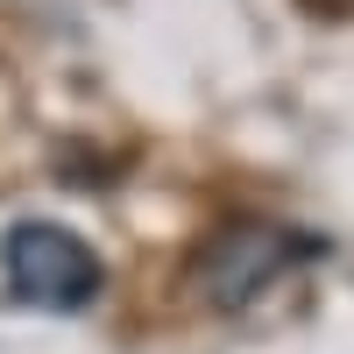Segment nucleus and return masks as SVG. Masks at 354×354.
<instances>
[{"mask_svg": "<svg viewBox=\"0 0 354 354\" xmlns=\"http://www.w3.org/2000/svg\"><path fill=\"white\" fill-rule=\"evenodd\" d=\"M0 277L21 305L36 312H85L106 283V262L93 255L78 227H57V220H15L0 234Z\"/></svg>", "mask_w": 354, "mask_h": 354, "instance_id": "obj_1", "label": "nucleus"}, {"mask_svg": "<svg viewBox=\"0 0 354 354\" xmlns=\"http://www.w3.org/2000/svg\"><path fill=\"white\" fill-rule=\"evenodd\" d=\"M290 255H298V241L283 227H220L213 248L198 255V290L213 305H248Z\"/></svg>", "mask_w": 354, "mask_h": 354, "instance_id": "obj_2", "label": "nucleus"}]
</instances>
